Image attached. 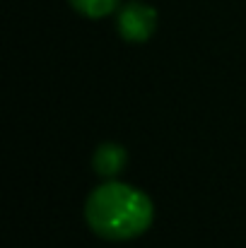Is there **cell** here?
Instances as JSON below:
<instances>
[{"label": "cell", "instance_id": "cell-3", "mask_svg": "<svg viewBox=\"0 0 246 248\" xmlns=\"http://www.w3.org/2000/svg\"><path fill=\"white\" fill-rule=\"evenodd\" d=\"M126 162H128V152H126V147H121L116 142H104L92 155V169L106 178L121 173L126 169Z\"/></svg>", "mask_w": 246, "mask_h": 248}, {"label": "cell", "instance_id": "cell-1", "mask_svg": "<svg viewBox=\"0 0 246 248\" xmlns=\"http://www.w3.org/2000/svg\"><path fill=\"white\" fill-rule=\"evenodd\" d=\"M89 229L106 241H131L145 234L155 219V205L135 186L109 181L97 186L84 202Z\"/></svg>", "mask_w": 246, "mask_h": 248}, {"label": "cell", "instance_id": "cell-2", "mask_svg": "<svg viewBox=\"0 0 246 248\" xmlns=\"http://www.w3.org/2000/svg\"><path fill=\"white\" fill-rule=\"evenodd\" d=\"M116 27H118V34L126 41L143 44L157 29V10L152 5H148V2L133 0V2H128V5H123L118 10Z\"/></svg>", "mask_w": 246, "mask_h": 248}, {"label": "cell", "instance_id": "cell-4", "mask_svg": "<svg viewBox=\"0 0 246 248\" xmlns=\"http://www.w3.org/2000/svg\"><path fill=\"white\" fill-rule=\"evenodd\" d=\"M70 5L89 19H101V17H109L111 12H116L118 0H70Z\"/></svg>", "mask_w": 246, "mask_h": 248}]
</instances>
